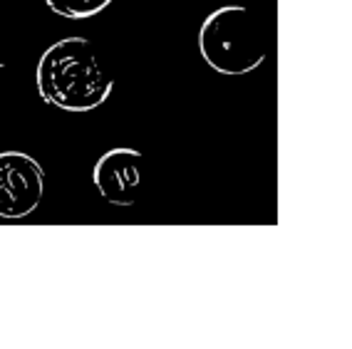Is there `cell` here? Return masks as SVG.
I'll use <instances>...</instances> for the list:
<instances>
[{
  "label": "cell",
  "mask_w": 352,
  "mask_h": 349,
  "mask_svg": "<svg viewBox=\"0 0 352 349\" xmlns=\"http://www.w3.org/2000/svg\"><path fill=\"white\" fill-rule=\"evenodd\" d=\"M35 80L43 102L65 112H92L114 89L87 38H65L50 45L40 57Z\"/></svg>",
  "instance_id": "6da1fadb"
},
{
  "label": "cell",
  "mask_w": 352,
  "mask_h": 349,
  "mask_svg": "<svg viewBox=\"0 0 352 349\" xmlns=\"http://www.w3.org/2000/svg\"><path fill=\"white\" fill-rule=\"evenodd\" d=\"M199 52L219 75L239 77L258 69L265 60V43L258 18L245 5H221L201 23Z\"/></svg>",
  "instance_id": "7a4b0ae2"
},
{
  "label": "cell",
  "mask_w": 352,
  "mask_h": 349,
  "mask_svg": "<svg viewBox=\"0 0 352 349\" xmlns=\"http://www.w3.org/2000/svg\"><path fill=\"white\" fill-rule=\"evenodd\" d=\"M45 194V168L25 151H0V218L30 216Z\"/></svg>",
  "instance_id": "3957f363"
},
{
  "label": "cell",
  "mask_w": 352,
  "mask_h": 349,
  "mask_svg": "<svg viewBox=\"0 0 352 349\" xmlns=\"http://www.w3.org/2000/svg\"><path fill=\"white\" fill-rule=\"evenodd\" d=\"M142 154L129 146L109 149L97 159L92 181L97 191L112 206H134L142 188Z\"/></svg>",
  "instance_id": "277c9868"
},
{
  "label": "cell",
  "mask_w": 352,
  "mask_h": 349,
  "mask_svg": "<svg viewBox=\"0 0 352 349\" xmlns=\"http://www.w3.org/2000/svg\"><path fill=\"white\" fill-rule=\"evenodd\" d=\"M112 0H45V5L50 8L55 15H63L69 20H85L92 15L102 13Z\"/></svg>",
  "instance_id": "5b68a950"
}]
</instances>
